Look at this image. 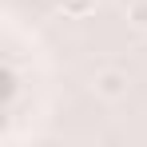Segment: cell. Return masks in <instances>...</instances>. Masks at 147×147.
Segmentation results:
<instances>
[{
    "label": "cell",
    "instance_id": "cell-2",
    "mask_svg": "<svg viewBox=\"0 0 147 147\" xmlns=\"http://www.w3.org/2000/svg\"><path fill=\"white\" fill-rule=\"evenodd\" d=\"M96 8H99V0H60V12L68 20H88Z\"/></svg>",
    "mask_w": 147,
    "mask_h": 147
},
{
    "label": "cell",
    "instance_id": "cell-4",
    "mask_svg": "<svg viewBox=\"0 0 147 147\" xmlns=\"http://www.w3.org/2000/svg\"><path fill=\"white\" fill-rule=\"evenodd\" d=\"M119 4H123V8H131V4H139V0H119Z\"/></svg>",
    "mask_w": 147,
    "mask_h": 147
},
{
    "label": "cell",
    "instance_id": "cell-1",
    "mask_svg": "<svg viewBox=\"0 0 147 147\" xmlns=\"http://www.w3.org/2000/svg\"><path fill=\"white\" fill-rule=\"evenodd\" d=\"M127 88H131V80H127L123 68H99V72L92 76V92H96L99 99H107V103L123 99V96H127Z\"/></svg>",
    "mask_w": 147,
    "mask_h": 147
},
{
    "label": "cell",
    "instance_id": "cell-3",
    "mask_svg": "<svg viewBox=\"0 0 147 147\" xmlns=\"http://www.w3.org/2000/svg\"><path fill=\"white\" fill-rule=\"evenodd\" d=\"M127 20H131V28L147 32V0H139V4H131V8H127Z\"/></svg>",
    "mask_w": 147,
    "mask_h": 147
}]
</instances>
